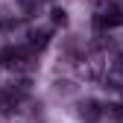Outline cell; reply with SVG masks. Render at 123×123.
<instances>
[{"label":"cell","mask_w":123,"mask_h":123,"mask_svg":"<svg viewBox=\"0 0 123 123\" xmlns=\"http://www.w3.org/2000/svg\"><path fill=\"white\" fill-rule=\"evenodd\" d=\"M103 114H105V111H103V105H100L97 100H82V103H79V117H82L85 123H97Z\"/></svg>","instance_id":"3957f363"},{"label":"cell","mask_w":123,"mask_h":123,"mask_svg":"<svg viewBox=\"0 0 123 123\" xmlns=\"http://www.w3.org/2000/svg\"><path fill=\"white\" fill-rule=\"evenodd\" d=\"M94 24H97L100 29H111V26H120V24H123V9H120L117 3H105V6L97 12Z\"/></svg>","instance_id":"7a4b0ae2"},{"label":"cell","mask_w":123,"mask_h":123,"mask_svg":"<svg viewBox=\"0 0 123 123\" xmlns=\"http://www.w3.org/2000/svg\"><path fill=\"white\" fill-rule=\"evenodd\" d=\"M50 44V29L41 26V29H29V47L32 50H44Z\"/></svg>","instance_id":"5b68a950"},{"label":"cell","mask_w":123,"mask_h":123,"mask_svg":"<svg viewBox=\"0 0 123 123\" xmlns=\"http://www.w3.org/2000/svg\"><path fill=\"white\" fill-rule=\"evenodd\" d=\"M79 73H82V79H88V82H103V76H105V62H103V53H97V50H94L88 59H82Z\"/></svg>","instance_id":"6da1fadb"},{"label":"cell","mask_w":123,"mask_h":123,"mask_svg":"<svg viewBox=\"0 0 123 123\" xmlns=\"http://www.w3.org/2000/svg\"><path fill=\"white\" fill-rule=\"evenodd\" d=\"M109 114L120 120V117H123V103H111V105H109Z\"/></svg>","instance_id":"52a82bcc"},{"label":"cell","mask_w":123,"mask_h":123,"mask_svg":"<svg viewBox=\"0 0 123 123\" xmlns=\"http://www.w3.org/2000/svg\"><path fill=\"white\" fill-rule=\"evenodd\" d=\"M18 103H21V94L15 88L0 91V114H15L18 111Z\"/></svg>","instance_id":"277c9868"},{"label":"cell","mask_w":123,"mask_h":123,"mask_svg":"<svg viewBox=\"0 0 123 123\" xmlns=\"http://www.w3.org/2000/svg\"><path fill=\"white\" fill-rule=\"evenodd\" d=\"M53 24L56 26H65L68 24V12L65 9H53Z\"/></svg>","instance_id":"8992f818"}]
</instances>
